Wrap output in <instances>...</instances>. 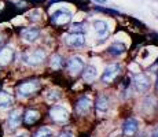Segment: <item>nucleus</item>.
Segmentation results:
<instances>
[{"instance_id":"nucleus-26","label":"nucleus","mask_w":158,"mask_h":137,"mask_svg":"<svg viewBox=\"0 0 158 137\" xmlns=\"http://www.w3.org/2000/svg\"><path fill=\"white\" fill-rule=\"evenodd\" d=\"M110 137H120V133H118V132H114V133H113V135H111Z\"/></svg>"},{"instance_id":"nucleus-2","label":"nucleus","mask_w":158,"mask_h":137,"mask_svg":"<svg viewBox=\"0 0 158 137\" xmlns=\"http://www.w3.org/2000/svg\"><path fill=\"white\" fill-rule=\"evenodd\" d=\"M23 62L29 66H36V65H40L41 62L45 59V52L43 50H35L32 52H28L22 56Z\"/></svg>"},{"instance_id":"nucleus-23","label":"nucleus","mask_w":158,"mask_h":137,"mask_svg":"<svg viewBox=\"0 0 158 137\" xmlns=\"http://www.w3.org/2000/svg\"><path fill=\"white\" fill-rule=\"evenodd\" d=\"M58 137H74V135L70 133V132H62Z\"/></svg>"},{"instance_id":"nucleus-25","label":"nucleus","mask_w":158,"mask_h":137,"mask_svg":"<svg viewBox=\"0 0 158 137\" xmlns=\"http://www.w3.org/2000/svg\"><path fill=\"white\" fill-rule=\"evenodd\" d=\"M151 137H158V127H156V129L151 132Z\"/></svg>"},{"instance_id":"nucleus-1","label":"nucleus","mask_w":158,"mask_h":137,"mask_svg":"<svg viewBox=\"0 0 158 137\" xmlns=\"http://www.w3.org/2000/svg\"><path fill=\"white\" fill-rule=\"evenodd\" d=\"M39 88H40V82L39 81H35V80L33 81H25L18 87L17 92L21 97H29V96H32L33 93L37 92Z\"/></svg>"},{"instance_id":"nucleus-3","label":"nucleus","mask_w":158,"mask_h":137,"mask_svg":"<svg viewBox=\"0 0 158 137\" xmlns=\"http://www.w3.org/2000/svg\"><path fill=\"white\" fill-rule=\"evenodd\" d=\"M50 117L58 123H65L69 119V111L62 106H54L50 110Z\"/></svg>"},{"instance_id":"nucleus-20","label":"nucleus","mask_w":158,"mask_h":137,"mask_svg":"<svg viewBox=\"0 0 158 137\" xmlns=\"http://www.w3.org/2000/svg\"><path fill=\"white\" fill-rule=\"evenodd\" d=\"M60 97H62V93H60V91L56 89V88L48 89L47 92H45V100H47L48 103H55L60 99Z\"/></svg>"},{"instance_id":"nucleus-14","label":"nucleus","mask_w":158,"mask_h":137,"mask_svg":"<svg viewBox=\"0 0 158 137\" xmlns=\"http://www.w3.org/2000/svg\"><path fill=\"white\" fill-rule=\"evenodd\" d=\"M14 58V50L10 47H6L0 50V66H6L13 60Z\"/></svg>"},{"instance_id":"nucleus-4","label":"nucleus","mask_w":158,"mask_h":137,"mask_svg":"<svg viewBox=\"0 0 158 137\" xmlns=\"http://www.w3.org/2000/svg\"><path fill=\"white\" fill-rule=\"evenodd\" d=\"M70 19H72V13L68 10H58L51 15V22L59 26L66 25Z\"/></svg>"},{"instance_id":"nucleus-18","label":"nucleus","mask_w":158,"mask_h":137,"mask_svg":"<svg viewBox=\"0 0 158 137\" xmlns=\"http://www.w3.org/2000/svg\"><path fill=\"white\" fill-rule=\"evenodd\" d=\"M127 47L125 44H123V42H114L113 45H110L109 47V54L113 55V56H120V55H123L124 52H125Z\"/></svg>"},{"instance_id":"nucleus-16","label":"nucleus","mask_w":158,"mask_h":137,"mask_svg":"<svg viewBox=\"0 0 158 137\" xmlns=\"http://www.w3.org/2000/svg\"><path fill=\"white\" fill-rule=\"evenodd\" d=\"M14 99L10 93L7 92H0V110H7L13 106Z\"/></svg>"},{"instance_id":"nucleus-19","label":"nucleus","mask_w":158,"mask_h":137,"mask_svg":"<svg viewBox=\"0 0 158 137\" xmlns=\"http://www.w3.org/2000/svg\"><path fill=\"white\" fill-rule=\"evenodd\" d=\"M39 118H40V114L36 110H28L23 115V121H25L26 125H33L36 121H39Z\"/></svg>"},{"instance_id":"nucleus-12","label":"nucleus","mask_w":158,"mask_h":137,"mask_svg":"<svg viewBox=\"0 0 158 137\" xmlns=\"http://www.w3.org/2000/svg\"><path fill=\"white\" fill-rule=\"evenodd\" d=\"M21 121H22V111H21L19 108L14 110V111H11V114L8 115V127L10 129H17L18 126L21 125Z\"/></svg>"},{"instance_id":"nucleus-11","label":"nucleus","mask_w":158,"mask_h":137,"mask_svg":"<svg viewBox=\"0 0 158 137\" xmlns=\"http://www.w3.org/2000/svg\"><path fill=\"white\" fill-rule=\"evenodd\" d=\"M133 84H135L136 89L139 92H146V91L150 88V78L147 77L146 74H136L133 77Z\"/></svg>"},{"instance_id":"nucleus-5","label":"nucleus","mask_w":158,"mask_h":137,"mask_svg":"<svg viewBox=\"0 0 158 137\" xmlns=\"http://www.w3.org/2000/svg\"><path fill=\"white\" fill-rule=\"evenodd\" d=\"M66 44L69 47H74V48H80L85 44V37H84V33H77V32H73L70 34L66 36L65 38Z\"/></svg>"},{"instance_id":"nucleus-6","label":"nucleus","mask_w":158,"mask_h":137,"mask_svg":"<svg viewBox=\"0 0 158 137\" xmlns=\"http://www.w3.org/2000/svg\"><path fill=\"white\" fill-rule=\"evenodd\" d=\"M120 70H121L120 65L107 66V67L105 69V71H103V74H102V82H105V84H110V82H113L114 78L120 74Z\"/></svg>"},{"instance_id":"nucleus-10","label":"nucleus","mask_w":158,"mask_h":137,"mask_svg":"<svg viewBox=\"0 0 158 137\" xmlns=\"http://www.w3.org/2000/svg\"><path fill=\"white\" fill-rule=\"evenodd\" d=\"M40 36V29L39 27H26L21 32V37L25 42H35Z\"/></svg>"},{"instance_id":"nucleus-21","label":"nucleus","mask_w":158,"mask_h":137,"mask_svg":"<svg viewBox=\"0 0 158 137\" xmlns=\"http://www.w3.org/2000/svg\"><path fill=\"white\" fill-rule=\"evenodd\" d=\"M62 66H63V58L60 55H54L52 59H51V67L55 70H59V69H62Z\"/></svg>"},{"instance_id":"nucleus-29","label":"nucleus","mask_w":158,"mask_h":137,"mask_svg":"<svg viewBox=\"0 0 158 137\" xmlns=\"http://www.w3.org/2000/svg\"><path fill=\"white\" fill-rule=\"evenodd\" d=\"M157 89H158V77H157Z\"/></svg>"},{"instance_id":"nucleus-7","label":"nucleus","mask_w":158,"mask_h":137,"mask_svg":"<svg viewBox=\"0 0 158 137\" xmlns=\"http://www.w3.org/2000/svg\"><path fill=\"white\" fill-rule=\"evenodd\" d=\"M139 129V122L135 118H128L123 125V133L125 137H133Z\"/></svg>"},{"instance_id":"nucleus-24","label":"nucleus","mask_w":158,"mask_h":137,"mask_svg":"<svg viewBox=\"0 0 158 137\" xmlns=\"http://www.w3.org/2000/svg\"><path fill=\"white\" fill-rule=\"evenodd\" d=\"M15 137H29V135H28V132H21V133H18Z\"/></svg>"},{"instance_id":"nucleus-28","label":"nucleus","mask_w":158,"mask_h":137,"mask_svg":"<svg viewBox=\"0 0 158 137\" xmlns=\"http://www.w3.org/2000/svg\"><path fill=\"white\" fill-rule=\"evenodd\" d=\"M2 42H3V36L0 34V44H2Z\"/></svg>"},{"instance_id":"nucleus-22","label":"nucleus","mask_w":158,"mask_h":137,"mask_svg":"<svg viewBox=\"0 0 158 137\" xmlns=\"http://www.w3.org/2000/svg\"><path fill=\"white\" fill-rule=\"evenodd\" d=\"M33 137H54V133H52V130L48 129V127H40V129L35 133Z\"/></svg>"},{"instance_id":"nucleus-15","label":"nucleus","mask_w":158,"mask_h":137,"mask_svg":"<svg viewBox=\"0 0 158 137\" xmlns=\"http://www.w3.org/2000/svg\"><path fill=\"white\" fill-rule=\"evenodd\" d=\"M96 77H98V69H96L94 65L87 66V69L84 70L83 80L85 82H92V81H95Z\"/></svg>"},{"instance_id":"nucleus-27","label":"nucleus","mask_w":158,"mask_h":137,"mask_svg":"<svg viewBox=\"0 0 158 137\" xmlns=\"http://www.w3.org/2000/svg\"><path fill=\"white\" fill-rule=\"evenodd\" d=\"M95 2H99V3H106V0H95Z\"/></svg>"},{"instance_id":"nucleus-8","label":"nucleus","mask_w":158,"mask_h":137,"mask_svg":"<svg viewBox=\"0 0 158 137\" xmlns=\"http://www.w3.org/2000/svg\"><path fill=\"white\" fill-rule=\"evenodd\" d=\"M92 107V102H91L89 96H81L76 103V111L80 115H87Z\"/></svg>"},{"instance_id":"nucleus-13","label":"nucleus","mask_w":158,"mask_h":137,"mask_svg":"<svg viewBox=\"0 0 158 137\" xmlns=\"http://www.w3.org/2000/svg\"><path fill=\"white\" fill-rule=\"evenodd\" d=\"M94 30H95L96 36H98L99 38H105V37H107V34H109L107 23H106L105 21H102V19H98V21L94 22Z\"/></svg>"},{"instance_id":"nucleus-17","label":"nucleus","mask_w":158,"mask_h":137,"mask_svg":"<svg viewBox=\"0 0 158 137\" xmlns=\"http://www.w3.org/2000/svg\"><path fill=\"white\" fill-rule=\"evenodd\" d=\"M109 106H110V99H109L106 95L101 96L98 99V102H96V110H98V112H101V114L107 112Z\"/></svg>"},{"instance_id":"nucleus-9","label":"nucleus","mask_w":158,"mask_h":137,"mask_svg":"<svg viewBox=\"0 0 158 137\" xmlns=\"http://www.w3.org/2000/svg\"><path fill=\"white\" fill-rule=\"evenodd\" d=\"M84 69V59L81 56H73L70 58L68 63V70L72 75H77L81 70Z\"/></svg>"}]
</instances>
